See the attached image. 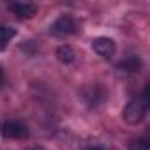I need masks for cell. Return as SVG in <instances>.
Segmentation results:
<instances>
[{"mask_svg":"<svg viewBox=\"0 0 150 150\" xmlns=\"http://www.w3.org/2000/svg\"><path fill=\"white\" fill-rule=\"evenodd\" d=\"M4 83H6V76H4V69L0 67V88L4 87Z\"/></svg>","mask_w":150,"mask_h":150,"instance_id":"8fae6325","label":"cell"},{"mask_svg":"<svg viewBox=\"0 0 150 150\" xmlns=\"http://www.w3.org/2000/svg\"><path fill=\"white\" fill-rule=\"evenodd\" d=\"M16 35V30L11 27H2L0 25V51L6 50V46L9 44V41Z\"/></svg>","mask_w":150,"mask_h":150,"instance_id":"9c48e42d","label":"cell"},{"mask_svg":"<svg viewBox=\"0 0 150 150\" xmlns=\"http://www.w3.org/2000/svg\"><path fill=\"white\" fill-rule=\"evenodd\" d=\"M146 110H148V85H145L141 97L132 99V101L124 108L122 117H124V120L129 122V124H139V122L145 118Z\"/></svg>","mask_w":150,"mask_h":150,"instance_id":"6da1fadb","label":"cell"},{"mask_svg":"<svg viewBox=\"0 0 150 150\" xmlns=\"http://www.w3.org/2000/svg\"><path fill=\"white\" fill-rule=\"evenodd\" d=\"M129 150H150V141H148V138L141 136V138H136V139L129 141Z\"/></svg>","mask_w":150,"mask_h":150,"instance_id":"30bf717a","label":"cell"},{"mask_svg":"<svg viewBox=\"0 0 150 150\" xmlns=\"http://www.w3.org/2000/svg\"><path fill=\"white\" fill-rule=\"evenodd\" d=\"M0 134L6 139H25V138H28L30 131L23 122L6 120V122L0 124Z\"/></svg>","mask_w":150,"mask_h":150,"instance_id":"3957f363","label":"cell"},{"mask_svg":"<svg viewBox=\"0 0 150 150\" xmlns=\"http://www.w3.org/2000/svg\"><path fill=\"white\" fill-rule=\"evenodd\" d=\"M117 67H118V69H122L124 72H138V71H139V67H141V60H139L138 57H129V58L122 60Z\"/></svg>","mask_w":150,"mask_h":150,"instance_id":"ba28073f","label":"cell"},{"mask_svg":"<svg viewBox=\"0 0 150 150\" xmlns=\"http://www.w3.org/2000/svg\"><path fill=\"white\" fill-rule=\"evenodd\" d=\"M76 30H78V23L71 14H62L50 27V34L55 37H67V35L76 34Z\"/></svg>","mask_w":150,"mask_h":150,"instance_id":"7a4b0ae2","label":"cell"},{"mask_svg":"<svg viewBox=\"0 0 150 150\" xmlns=\"http://www.w3.org/2000/svg\"><path fill=\"white\" fill-rule=\"evenodd\" d=\"M87 150H104L103 146H90V148H87Z\"/></svg>","mask_w":150,"mask_h":150,"instance_id":"7c38bea8","label":"cell"},{"mask_svg":"<svg viewBox=\"0 0 150 150\" xmlns=\"http://www.w3.org/2000/svg\"><path fill=\"white\" fill-rule=\"evenodd\" d=\"M85 90L87 92H81L83 101H87L90 104H97V103L104 101V90L99 85H88V87H85Z\"/></svg>","mask_w":150,"mask_h":150,"instance_id":"8992f818","label":"cell"},{"mask_svg":"<svg viewBox=\"0 0 150 150\" xmlns=\"http://www.w3.org/2000/svg\"><path fill=\"white\" fill-rule=\"evenodd\" d=\"M55 55H57V58H58L60 64H71V62H74V57H76L74 50H72L69 44H62V46H58Z\"/></svg>","mask_w":150,"mask_h":150,"instance_id":"52a82bcc","label":"cell"},{"mask_svg":"<svg viewBox=\"0 0 150 150\" xmlns=\"http://www.w3.org/2000/svg\"><path fill=\"white\" fill-rule=\"evenodd\" d=\"M92 50L97 55H101L104 58H110L115 53V41L110 39V37H97V39L92 41Z\"/></svg>","mask_w":150,"mask_h":150,"instance_id":"277c9868","label":"cell"},{"mask_svg":"<svg viewBox=\"0 0 150 150\" xmlns=\"http://www.w3.org/2000/svg\"><path fill=\"white\" fill-rule=\"evenodd\" d=\"M30 150H44V148H41V146H34V148H30Z\"/></svg>","mask_w":150,"mask_h":150,"instance_id":"4fadbf2b","label":"cell"},{"mask_svg":"<svg viewBox=\"0 0 150 150\" xmlns=\"http://www.w3.org/2000/svg\"><path fill=\"white\" fill-rule=\"evenodd\" d=\"M18 18H32L37 13V6L35 4H23V2H11L7 6Z\"/></svg>","mask_w":150,"mask_h":150,"instance_id":"5b68a950","label":"cell"}]
</instances>
